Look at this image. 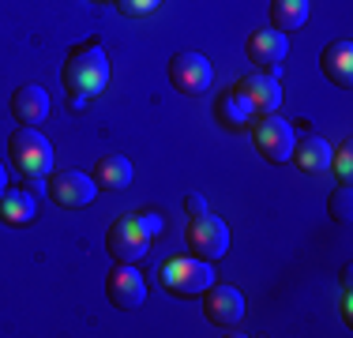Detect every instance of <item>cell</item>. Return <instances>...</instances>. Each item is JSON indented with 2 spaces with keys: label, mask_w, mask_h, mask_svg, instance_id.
<instances>
[{
  "label": "cell",
  "mask_w": 353,
  "mask_h": 338,
  "mask_svg": "<svg viewBox=\"0 0 353 338\" xmlns=\"http://www.w3.org/2000/svg\"><path fill=\"white\" fill-rule=\"evenodd\" d=\"M170 79L181 95H203L214 83V68L199 53H176L170 61Z\"/></svg>",
  "instance_id": "9"
},
{
  "label": "cell",
  "mask_w": 353,
  "mask_h": 338,
  "mask_svg": "<svg viewBox=\"0 0 353 338\" xmlns=\"http://www.w3.org/2000/svg\"><path fill=\"white\" fill-rule=\"evenodd\" d=\"M214 282L211 259L199 256H176L162 267V286L173 293V297H192V293H203L207 286Z\"/></svg>",
  "instance_id": "4"
},
{
  "label": "cell",
  "mask_w": 353,
  "mask_h": 338,
  "mask_svg": "<svg viewBox=\"0 0 353 338\" xmlns=\"http://www.w3.org/2000/svg\"><path fill=\"white\" fill-rule=\"evenodd\" d=\"M237 90L241 98L248 101L256 113H274V109L282 106V87H279V79H271V75H263V72H256V75H245V79L237 83Z\"/></svg>",
  "instance_id": "12"
},
{
  "label": "cell",
  "mask_w": 353,
  "mask_h": 338,
  "mask_svg": "<svg viewBox=\"0 0 353 338\" xmlns=\"http://www.w3.org/2000/svg\"><path fill=\"white\" fill-rule=\"evenodd\" d=\"M290 162H297L301 173H327L331 169V143L319 139V135H305L301 139V147H293V158Z\"/></svg>",
  "instance_id": "15"
},
{
  "label": "cell",
  "mask_w": 353,
  "mask_h": 338,
  "mask_svg": "<svg viewBox=\"0 0 353 338\" xmlns=\"http://www.w3.org/2000/svg\"><path fill=\"white\" fill-rule=\"evenodd\" d=\"M308 12H312V0H271V27L282 34L301 30L308 23Z\"/></svg>",
  "instance_id": "18"
},
{
  "label": "cell",
  "mask_w": 353,
  "mask_h": 338,
  "mask_svg": "<svg viewBox=\"0 0 353 338\" xmlns=\"http://www.w3.org/2000/svg\"><path fill=\"white\" fill-rule=\"evenodd\" d=\"M188 248H192V256L211 259V264L222 259L225 252H230V226H225L218 215H211V210L196 215L192 226H188Z\"/></svg>",
  "instance_id": "6"
},
{
  "label": "cell",
  "mask_w": 353,
  "mask_h": 338,
  "mask_svg": "<svg viewBox=\"0 0 353 338\" xmlns=\"http://www.w3.org/2000/svg\"><path fill=\"white\" fill-rule=\"evenodd\" d=\"M34 218H38V199L30 196L27 188H15V192L4 188V196H0V222H8V226H30Z\"/></svg>",
  "instance_id": "17"
},
{
  "label": "cell",
  "mask_w": 353,
  "mask_h": 338,
  "mask_svg": "<svg viewBox=\"0 0 353 338\" xmlns=\"http://www.w3.org/2000/svg\"><path fill=\"white\" fill-rule=\"evenodd\" d=\"M245 53H248V61L259 64V68L282 64L285 53H290V34H282V30H274V27L252 30L248 41H245Z\"/></svg>",
  "instance_id": "11"
},
{
  "label": "cell",
  "mask_w": 353,
  "mask_h": 338,
  "mask_svg": "<svg viewBox=\"0 0 353 338\" xmlns=\"http://www.w3.org/2000/svg\"><path fill=\"white\" fill-rule=\"evenodd\" d=\"M4 188H8V169H4V162H0V196H4Z\"/></svg>",
  "instance_id": "25"
},
{
  "label": "cell",
  "mask_w": 353,
  "mask_h": 338,
  "mask_svg": "<svg viewBox=\"0 0 353 338\" xmlns=\"http://www.w3.org/2000/svg\"><path fill=\"white\" fill-rule=\"evenodd\" d=\"M105 297L124 312H136L143 301H147V282L132 264H117L105 278Z\"/></svg>",
  "instance_id": "10"
},
{
  "label": "cell",
  "mask_w": 353,
  "mask_h": 338,
  "mask_svg": "<svg viewBox=\"0 0 353 338\" xmlns=\"http://www.w3.org/2000/svg\"><path fill=\"white\" fill-rule=\"evenodd\" d=\"M8 150H12V162L19 166V173L30 177V181H41L53 169V147L34 124H19L8 139Z\"/></svg>",
  "instance_id": "2"
},
{
  "label": "cell",
  "mask_w": 353,
  "mask_h": 338,
  "mask_svg": "<svg viewBox=\"0 0 353 338\" xmlns=\"http://www.w3.org/2000/svg\"><path fill=\"white\" fill-rule=\"evenodd\" d=\"M214 113H218V121H222L225 128L241 132V128L252 124V113H256V109H252L237 90H225V95H218V101H214Z\"/></svg>",
  "instance_id": "19"
},
{
  "label": "cell",
  "mask_w": 353,
  "mask_h": 338,
  "mask_svg": "<svg viewBox=\"0 0 353 338\" xmlns=\"http://www.w3.org/2000/svg\"><path fill=\"white\" fill-rule=\"evenodd\" d=\"M319 72H323L334 87H342V90L353 83V46H350L346 38L331 41V46L319 53Z\"/></svg>",
  "instance_id": "13"
},
{
  "label": "cell",
  "mask_w": 353,
  "mask_h": 338,
  "mask_svg": "<svg viewBox=\"0 0 353 338\" xmlns=\"http://www.w3.org/2000/svg\"><path fill=\"white\" fill-rule=\"evenodd\" d=\"M331 169L334 177H339V184H350L353 181V158H350V139L339 143V147L331 150Z\"/></svg>",
  "instance_id": "21"
},
{
  "label": "cell",
  "mask_w": 353,
  "mask_h": 338,
  "mask_svg": "<svg viewBox=\"0 0 353 338\" xmlns=\"http://www.w3.org/2000/svg\"><path fill=\"white\" fill-rule=\"evenodd\" d=\"M203 316L214 327H237L245 319V293L237 286H207L203 290Z\"/></svg>",
  "instance_id": "8"
},
{
  "label": "cell",
  "mask_w": 353,
  "mask_h": 338,
  "mask_svg": "<svg viewBox=\"0 0 353 338\" xmlns=\"http://www.w3.org/2000/svg\"><path fill=\"white\" fill-rule=\"evenodd\" d=\"M61 79H64V87H68L72 95H79V98L102 95L105 83H109V57H105V49L98 46V41L79 46L68 61H64Z\"/></svg>",
  "instance_id": "1"
},
{
  "label": "cell",
  "mask_w": 353,
  "mask_h": 338,
  "mask_svg": "<svg viewBox=\"0 0 353 338\" xmlns=\"http://www.w3.org/2000/svg\"><path fill=\"white\" fill-rule=\"evenodd\" d=\"M98 196V184L90 173H79V169H61V173L49 181V199L57 207H68V210H79V207H90Z\"/></svg>",
  "instance_id": "7"
},
{
  "label": "cell",
  "mask_w": 353,
  "mask_h": 338,
  "mask_svg": "<svg viewBox=\"0 0 353 338\" xmlns=\"http://www.w3.org/2000/svg\"><path fill=\"white\" fill-rule=\"evenodd\" d=\"M184 210H188V218L203 215V210H207V199L199 196V192H188V196H184Z\"/></svg>",
  "instance_id": "23"
},
{
  "label": "cell",
  "mask_w": 353,
  "mask_h": 338,
  "mask_svg": "<svg viewBox=\"0 0 353 338\" xmlns=\"http://www.w3.org/2000/svg\"><path fill=\"white\" fill-rule=\"evenodd\" d=\"M12 117L23 124H38L49 117V95L41 87H34V83H27V87H19L12 95Z\"/></svg>",
  "instance_id": "14"
},
{
  "label": "cell",
  "mask_w": 353,
  "mask_h": 338,
  "mask_svg": "<svg viewBox=\"0 0 353 338\" xmlns=\"http://www.w3.org/2000/svg\"><path fill=\"white\" fill-rule=\"evenodd\" d=\"M94 184H98V192H121V188H128L132 184V162L124 155H102L98 158V166H94Z\"/></svg>",
  "instance_id": "16"
},
{
  "label": "cell",
  "mask_w": 353,
  "mask_h": 338,
  "mask_svg": "<svg viewBox=\"0 0 353 338\" xmlns=\"http://www.w3.org/2000/svg\"><path fill=\"white\" fill-rule=\"evenodd\" d=\"M327 210H331V218H334V222H342V226L353 222V188H350V184H339V188L331 192Z\"/></svg>",
  "instance_id": "20"
},
{
  "label": "cell",
  "mask_w": 353,
  "mask_h": 338,
  "mask_svg": "<svg viewBox=\"0 0 353 338\" xmlns=\"http://www.w3.org/2000/svg\"><path fill=\"white\" fill-rule=\"evenodd\" d=\"M150 244H154V237L147 233V226L139 222V215L117 218L105 233V248L117 264H136V259H143L150 252Z\"/></svg>",
  "instance_id": "3"
},
{
  "label": "cell",
  "mask_w": 353,
  "mask_h": 338,
  "mask_svg": "<svg viewBox=\"0 0 353 338\" xmlns=\"http://www.w3.org/2000/svg\"><path fill=\"white\" fill-rule=\"evenodd\" d=\"M158 4H162V0H117V8H121L124 15H132V19H139V15H150Z\"/></svg>",
  "instance_id": "22"
},
{
  "label": "cell",
  "mask_w": 353,
  "mask_h": 338,
  "mask_svg": "<svg viewBox=\"0 0 353 338\" xmlns=\"http://www.w3.org/2000/svg\"><path fill=\"white\" fill-rule=\"evenodd\" d=\"M252 143H256V150L267 158V162L282 166L293 158V147H297V132H293L290 121H282V117L267 113L263 121H256V128H252Z\"/></svg>",
  "instance_id": "5"
},
{
  "label": "cell",
  "mask_w": 353,
  "mask_h": 338,
  "mask_svg": "<svg viewBox=\"0 0 353 338\" xmlns=\"http://www.w3.org/2000/svg\"><path fill=\"white\" fill-rule=\"evenodd\" d=\"M139 222H143V226H147V233H150V237H158V233H162V230H165V222H162V215H150V210H143V215H139Z\"/></svg>",
  "instance_id": "24"
}]
</instances>
